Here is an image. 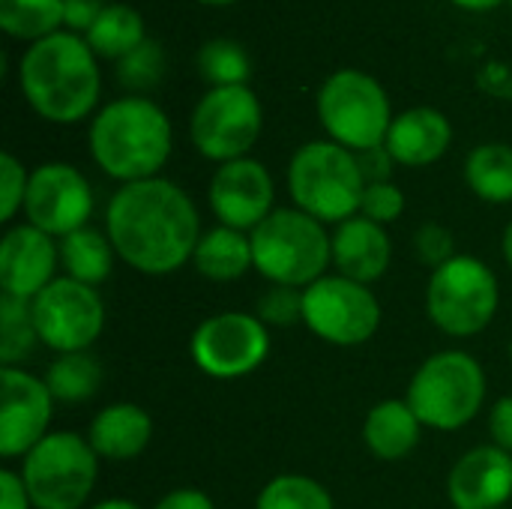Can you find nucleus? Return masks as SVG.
Masks as SVG:
<instances>
[{
	"label": "nucleus",
	"mask_w": 512,
	"mask_h": 509,
	"mask_svg": "<svg viewBox=\"0 0 512 509\" xmlns=\"http://www.w3.org/2000/svg\"><path fill=\"white\" fill-rule=\"evenodd\" d=\"M507 3H510V9H512V0H507Z\"/></svg>",
	"instance_id": "47"
},
{
	"label": "nucleus",
	"mask_w": 512,
	"mask_h": 509,
	"mask_svg": "<svg viewBox=\"0 0 512 509\" xmlns=\"http://www.w3.org/2000/svg\"><path fill=\"white\" fill-rule=\"evenodd\" d=\"M261 129V99L249 84L210 87L189 117V135L195 150L219 165L243 159L255 147Z\"/></svg>",
	"instance_id": "10"
},
{
	"label": "nucleus",
	"mask_w": 512,
	"mask_h": 509,
	"mask_svg": "<svg viewBox=\"0 0 512 509\" xmlns=\"http://www.w3.org/2000/svg\"><path fill=\"white\" fill-rule=\"evenodd\" d=\"M255 315H258L264 324L291 327V324L303 321V291H300V288L273 285V288L258 300Z\"/></svg>",
	"instance_id": "33"
},
{
	"label": "nucleus",
	"mask_w": 512,
	"mask_h": 509,
	"mask_svg": "<svg viewBox=\"0 0 512 509\" xmlns=\"http://www.w3.org/2000/svg\"><path fill=\"white\" fill-rule=\"evenodd\" d=\"M18 84L27 105L48 123H78L93 114L102 72L87 39L69 30L51 33L18 60Z\"/></svg>",
	"instance_id": "2"
},
{
	"label": "nucleus",
	"mask_w": 512,
	"mask_h": 509,
	"mask_svg": "<svg viewBox=\"0 0 512 509\" xmlns=\"http://www.w3.org/2000/svg\"><path fill=\"white\" fill-rule=\"evenodd\" d=\"M318 120L330 141L363 153L381 147L393 126V108L384 84L360 69L327 75L318 90Z\"/></svg>",
	"instance_id": "7"
},
{
	"label": "nucleus",
	"mask_w": 512,
	"mask_h": 509,
	"mask_svg": "<svg viewBox=\"0 0 512 509\" xmlns=\"http://www.w3.org/2000/svg\"><path fill=\"white\" fill-rule=\"evenodd\" d=\"M453 144V123L444 111L417 105L393 117V126L387 132L384 147L396 159V165L405 168H426L438 162Z\"/></svg>",
	"instance_id": "19"
},
{
	"label": "nucleus",
	"mask_w": 512,
	"mask_h": 509,
	"mask_svg": "<svg viewBox=\"0 0 512 509\" xmlns=\"http://www.w3.org/2000/svg\"><path fill=\"white\" fill-rule=\"evenodd\" d=\"M255 509H336V504L318 480L303 474H282L261 489Z\"/></svg>",
	"instance_id": "31"
},
{
	"label": "nucleus",
	"mask_w": 512,
	"mask_h": 509,
	"mask_svg": "<svg viewBox=\"0 0 512 509\" xmlns=\"http://www.w3.org/2000/svg\"><path fill=\"white\" fill-rule=\"evenodd\" d=\"M198 3H204V6H231L237 0H198Z\"/></svg>",
	"instance_id": "45"
},
{
	"label": "nucleus",
	"mask_w": 512,
	"mask_h": 509,
	"mask_svg": "<svg viewBox=\"0 0 512 509\" xmlns=\"http://www.w3.org/2000/svg\"><path fill=\"white\" fill-rule=\"evenodd\" d=\"M153 509H216L210 495L198 492V489H177L171 495H165Z\"/></svg>",
	"instance_id": "41"
},
{
	"label": "nucleus",
	"mask_w": 512,
	"mask_h": 509,
	"mask_svg": "<svg viewBox=\"0 0 512 509\" xmlns=\"http://www.w3.org/2000/svg\"><path fill=\"white\" fill-rule=\"evenodd\" d=\"M99 477V456L75 432L45 435L21 465L33 509H81Z\"/></svg>",
	"instance_id": "8"
},
{
	"label": "nucleus",
	"mask_w": 512,
	"mask_h": 509,
	"mask_svg": "<svg viewBox=\"0 0 512 509\" xmlns=\"http://www.w3.org/2000/svg\"><path fill=\"white\" fill-rule=\"evenodd\" d=\"M36 324L30 312V300H18L12 294L0 297V363L15 366L36 348Z\"/></svg>",
	"instance_id": "30"
},
{
	"label": "nucleus",
	"mask_w": 512,
	"mask_h": 509,
	"mask_svg": "<svg viewBox=\"0 0 512 509\" xmlns=\"http://www.w3.org/2000/svg\"><path fill=\"white\" fill-rule=\"evenodd\" d=\"M51 390V396L57 402H87L96 396L99 384H102V369H99V360L90 357L87 351H75V354H60L45 378H42Z\"/></svg>",
	"instance_id": "28"
},
{
	"label": "nucleus",
	"mask_w": 512,
	"mask_h": 509,
	"mask_svg": "<svg viewBox=\"0 0 512 509\" xmlns=\"http://www.w3.org/2000/svg\"><path fill=\"white\" fill-rule=\"evenodd\" d=\"M114 75L129 90V96H144L165 75V51H162V45L153 42V39H144L135 51H129L123 60H117Z\"/></svg>",
	"instance_id": "32"
},
{
	"label": "nucleus",
	"mask_w": 512,
	"mask_h": 509,
	"mask_svg": "<svg viewBox=\"0 0 512 509\" xmlns=\"http://www.w3.org/2000/svg\"><path fill=\"white\" fill-rule=\"evenodd\" d=\"M198 72L210 87H237L249 84L252 63L234 39H207L198 51Z\"/></svg>",
	"instance_id": "29"
},
{
	"label": "nucleus",
	"mask_w": 512,
	"mask_h": 509,
	"mask_svg": "<svg viewBox=\"0 0 512 509\" xmlns=\"http://www.w3.org/2000/svg\"><path fill=\"white\" fill-rule=\"evenodd\" d=\"M0 27L21 42H39L63 27V0H0Z\"/></svg>",
	"instance_id": "27"
},
{
	"label": "nucleus",
	"mask_w": 512,
	"mask_h": 509,
	"mask_svg": "<svg viewBox=\"0 0 512 509\" xmlns=\"http://www.w3.org/2000/svg\"><path fill=\"white\" fill-rule=\"evenodd\" d=\"M465 180L471 192L489 204H510L512 201V144L489 141L468 153L465 159Z\"/></svg>",
	"instance_id": "26"
},
{
	"label": "nucleus",
	"mask_w": 512,
	"mask_h": 509,
	"mask_svg": "<svg viewBox=\"0 0 512 509\" xmlns=\"http://www.w3.org/2000/svg\"><path fill=\"white\" fill-rule=\"evenodd\" d=\"M150 438H153V420L144 408L132 402H117L102 408L87 432V441L96 450V456L111 462H129L141 456Z\"/></svg>",
	"instance_id": "21"
},
{
	"label": "nucleus",
	"mask_w": 512,
	"mask_h": 509,
	"mask_svg": "<svg viewBox=\"0 0 512 509\" xmlns=\"http://www.w3.org/2000/svg\"><path fill=\"white\" fill-rule=\"evenodd\" d=\"M105 231L120 261L144 276H165L192 261L201 219L177 183L150 177L114 192L105 210Z\"/></svg>",
	"instance_id": "1"
},
{
	"label": "nucleus",
	"mask_w": 512,
	"mask_h": 509,
	"mask_svg": "<svg viewBox=\"0 0 512 509\" xmlns=\"http://www.w3.org/2000/svg\"><path fill=\"white\" fill-rule=\"evenodd\" d=\"M390 255H393V243L384 225L360 213L339 222L333 231V264L339 276H348L360 285L378 282L390 267Z\"/></svg>",
	"instance_id": "20"
},
{
	"label": "nucleus",
	"mask_w": 512,
	"mask_h": 509,
	"mask_svg": "<svg viewBox=\"0 0 512 509\" xmlns=\"http://www.w3.org/2000/svg\"><path fill=\"white\" fill-rule=\"evenodd\" d=\"M288 192L297 210L318 222H345L360 213L366 180L357 153L336 141L303 144L288 165Z\"/></svg>",
	"instance_id": "5"
},
{
	"label": "nucleus",
	"mask_w": 512,
	"mask_h": 509,
	"mask_svg": "<svg viewBox=\"0 0 512 509\" xmlns=\"http://www.w3.org/2000/svg\"><path fill=\"white\" fill-rule=\"evenodd\" d=\"M90 156L114 180L138 183L162 171L171 156V120L147 96H123L96 111L90 123Z\"/></svg>",
	"instance_id": "3"
},
{
	"label": "nucleus",
	"mask_w": 512,
	"mask_h": 509,
	"mask_svg": "<svg viewBox=\"0 0 512 509\" xmlns=\"http://www.w3.org/2000/svg\"><path fill=\"white\" fill-rule=\"evenodd\" d=\"M57 249H60V267L66 270L69 279L96 288L111 276L117 252H114L108 234L81 228V231H72L69 237H63L57 243Z\"/></svg>",
	"instance_id": "25"
},
{
	"label": "nucleus",
	"mask_w": 512,
	"mask_h": 509,
	"mask_svg": "<svg viewBox=\"0 0 512 509\" xmlns=\"http://www.w3.org/2000/svg\"><path fill=\"white\" fill-rule=\"evenodd\" d=\"M456 3L459 9H468V12H489V9H498L504 0H450Z\"/></svg>",
	"instance_id": "42"
},
{
	"label": "nucleus",
	"mask_w": 512,
	"mask_h": 509,
	"mask_svg": "<svg viewBox=\"0 0 512 509\" xmlns=\"http://www.w3.org/2000/svg\"><path fill=\"white\" fill-rule=\"evenodd\" d=\"M405 213V195L402 189L387 180V183H366L363 201H360V216L378 222V225H390Z\"/></svg>",
	"instance_id": "34"
},
{
	"label": "nucleus",
	"mask_w": 512,
	"mask_h": 509,
	"mask_svg": "<svg viewBox=\"0 0 512 509\" xmlns=\"http://www.w3.org/2000/svg\"><path fill=\"white\" fill-rule=\"evenodd\" d=\"M90 509H141L135 501H126V498H108V501H99L96 507Z\"/></svg>",
	"instance_id": "43"
},
{
	"label": "nucleus",
	"mask_w": 512,
	"mask_h": 509,
	"mask_svg": "<svg viewBox=\"0 0 512 509\" xmlns=\"http://www.w3.org/2000/svg\"><path fill=\"white\" fill-rule=\"evenodd\" d=\"M0 509H33L24 480L15 471H0Z\"/></svg>",
	"instance_id": "40"
},
{
	"label": "nucleus",
	"mask_w": 512,
	"mask_h": 509,
	"mask_svg": "<svg viewBox=\"0 0 512 509\" xmlns=\"http://www.w3.org/2000/svg\"><path fill=\"white\" fill-rule=\"evenodd\" d=\"M0 396V456H27L48 435L54 396L45 381L18 366H3Z\"/></svg>",
	"instance_id": "15"
},
{
	"label": "nucleus",
	"mask_w": 512,
	"mask_h": 509,
	"mask_svg": "<svg viewBox=\"0 0 512 509\" xmlns=\"http://www.w3.org/2000/svg\"><path fill=\"white\" fill-rule=\"evenodd\" d=\"M90 51L102 60H123L129 51H135L147 39L144 18L135 6L126 3H108L96 24L84 33Z\"/></svg>",
	"instance_id": "24"
},
{
	"label": "nucleus",
	"mask_w": 512,
	"mask_h": 509,
	"mask_svg": "<svg viewBox=\"0 0 512 509\" xmlns=\"http://www.w3.org/2000/svg\"><path fill=\"white\" fill-rule=\"evenodd\" d=\"M447 498L456 509H504L512 498V456L486 444L468 450L447 477Z\"/></svg>",
	"instance_id": "18"
},
{
	"label": "nucleus",
	"mask_w": 512,
	"mask_h": 509,
	"mask_svg": "<svg viewBox=\"0 0 512 509\" xmlns=\"http://www.w3.org/2000/svg\"><path fill=\"white\" fill-rule=\"evenodd\" d=\"M498 279L474 255H456L432 270L426 288V312L447 336H477L498 312Z\"/></svg>",
	"instance_id": "9"
},
{
	"label": "nucleus",
	"mask_w": 512,
	"mask_h": 509,
	"mask_svg": "<svg viewBox=\"0 0 512 509\" xmlns=\"http://www.w3.org/2000/svg\"><path fill=\"white\" fill-rule=\"evenodd\" d=\"M27 183H30V174L24 171V165L12 153H3L0 156V222H9L24 207Z\"/></svg>",
	"instance_id": "35"
},
{
	"label": "nucleus",
	"mask_w": 512,
	"mask_h": 509,
	"mask_svg": "<svg viewBox=\"0 0 512 509\" xmlns=\"http://www.w3.org/2000/svg\"><path fill=\"white\" fill-rule=\"evenodd\" d=\"M357 162H360V171H363L366 183H387L390 174H393V165H396V159L390 156V150L384 144L357 153Z\"/></svg>",
	"instance_id": "38"
},
{
	"label": "nucleus",
	"mask_w": 512,
	"mask_h": 509,
	"mask_svg": "<svg viewBox=\"0 0 512 509\" xmlns=\"http://www.w3.org/2000/svg\"><path fill=\"white\" fill-rule=\"evenodd\" d=\"M489 435H492V444L507 450L512 456V396L495 402L492 414H489Z\"/></svg>",
	"instance_id": "39"
},
{
	"label": "nucleus",
	"mask_w": 512,
	"mask_h": 509,
	"mask_svg": "<svg viewBox=\"0 0 512 509\" xmlns=\"http://www.w3.org/2000/svg\"><path fill=\"white\" fill-rule=\"evenodd\" d=\"M456 240H453V234L444 228V225H438V222H429V225H423L420 231H417V237H414V246H417V255H420V261L423 264H429V267H441V264H447L450 258H456V246H453Z\"/></svg>",
	"instance_id": "36"
},
{
	"label": "nucleus",
	"mask_w": 512,
	"mask_h": 509,
	"mask_svg": "<svg viewBox=\"0 0 512 509\" xmlns=\"http://www.w3.org/2000/svg\"><path fill=\"white\" fill-rule=\"evenodd\" d=\"M501 252H504V261L512 267V222L507 225V231H504V243H501Z\"/></svg>",
	"instance_id": "44"
},
{
	"label": "nucleus",
	"mask_w": 512,
	"mask_h": 509,
	"mask_svg": "<svg viewBox=\"0 0 512 509\" xmlns=\"http://www.w3.org/2000/svg\"><path fill=\"white\" fill-rule=\"evenodd\" d=\"M405 402L423 426L456 432L480 414L486 402V372L465 351H441L414 372Z\"/></svg>",
	"instance_id": "6"
},
{
	"label": "nucleus",
	"mask_w": 512,
	"mask_h": 509,
	"mask_svg": "<svg viewBox=\"0 0 512 509\" xmlns=\"http://www.w3.org/2000/svg\"><path fill=\"white\" fill-rule=\"evenodd\" d=\"M303 324L330 345H363L381 327V303L369 285L348 276H324L303 288Z\"/></svg>",
	"instance_id": "11"
},
{
	"label": "nucleus",
	"mask_w": 512,
	"mask_h": 509,
	"mask_svg": "<svg viewBox=\"0 0 512 509\" xmlns=\"http://www.w3.org/2000/svg\"><path fill=\"white\" fill-rule=\"evenodd\" d=\"M192 264L201 276H207L213 282H234V279L246 276L249 267H255L252 240L237 228L219 225V228L201 234Z\"/></svg>",
	"instance_id": "23"
},
{
	"label": "nucleus",
	"mask_w": 512,
	"mask_h": 509,
	"mask_svg": "<svg viewBox=\"0 0 512 509\" xmlns=\"http://www.w3.org/2000/svg\"><path fill=\"white\" fill-rule=\"evenodd\" d=\"M36 336L57 354L87 351L105 327V303L96 288L69 276L54 279L30 300Z\"/></svg>",
	"instance_id": "12"
},
{
	"label": "nucleus",
	"mask_w": 512,
	"mask_h": 509,
	"mask_svg": "<svg viewBox=\"0 0 512 509\" xmlns=\"http://www.w3.org/2000/svg\"><path fill=\"white\" fill-rule=\"evenodd\" d=\"M510 357H512V342H510Z\"/></svg>",
	"instance_id": "46"
},
{
	"label": "nucleus",
	"mask_w": 512,
	"mask_h": 509,
	"mask_svg": "<svg viewBox=\"0 0 512 509\" xmlns=\"http://www.w3.org/2000/svg\"><path fill=\"white\" fill-rule=\"evenodd\" d=\"M24 213L30 225L63 240L72 231L87 228L93 213V189L87 177L66 162L39 165L30 171Z\"/></svg>",
	"instance_id": "14"
},
{
	"label": "nucleus",
	"mask_w": 512,
	"mask_h": 509,
	"mask_svg": "<svg viewBox=\"0 0 512 509\" xmlns=\"http://www.w3.org/2000/svg\"><path fill=\"white\" fill-rule=\"evenodd\" d=\"M420 429L423 423L417 420L408 402L387 399L369 411L363 423V441L372 450V456L384 462H399L408 453H414V447L420 444Z\"/></svg>",
	"instance_id": "22"
},
{
	"label": "nucleus",
	"mask_w": 512,
	"mask_h": 509,
	"mask_svg": "<svg viewBox=\"0 0 512 509\" xmlns=\"http://www.w3.org/2000/svg\"><path fill=\"white\" fill-rule=\"evenodd\" d=\"M273 177L258 159H234L216 168L207 198L216 219L237 231H255L273 213Z\"/></svg>",
	"instance_id": "16"
},
{
	"label": "nucleus",
	"mask_w": 512,
	"mask_h": 509,
	"mask_svg": "<svg viewBox=\"0 0 512 509\" xmlns=\"http://www.w3.org/2000/svg\"><path fill=\"white\" fill-rule=\"evenodd\" d=\"M105 6H108L105 0H63V27L69 33L84 36L96 24Z\"/></svg>",
	"instance_id": "37"
},
{
	"label": "nucleus",
	"mask_w": 512,
	"mask_h": 509,
	"mask_svg": "<svg viewBox=\"0 0 512 509\" xmlns=\"http://www.w3.org/2000/svg\"><path fill=\"white\" fill-rule=\"evenodd\" d=\"M60 264V249L51 234L36 225H15L0 243V288L18 300H33L42 288L54 282Z\"/></svg>",
	"instance_id": "17"
},
{
	"label": "nucleus",
	"mask_w": 512,
	"mask_h": 509,
	"mask_svg": "<svg viewBox=\"0 0 512 509\" xmlns=\"http://www.w3.org/2000/svg\"><path fill=\"white\" fill-rule=\"evenodd\" d=\"M195 366L219 381H234L255 372L270 354V333L258 315L222 312L207 318L192 336Z\"/></svg>",
	"instance_id": "13"
},
{
	"label": "nucleus",
	"mask_w": 512,
	"mask_h": 509,
	"mask_svg": "<svg viewBox=\"0 0 512 509\" xmlns=\"http://www.w3.org/2000/svg\"><path fill=\"white\" fill-rule=\"evenodd\" d=\"M255 270L273 285L309 288L333 261V234L303 210H273L252 234Z\"/></svg>",
	"instance_id": "4"
}]
</instances>
